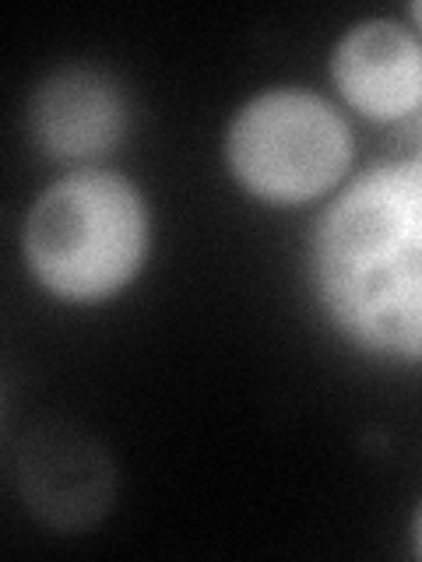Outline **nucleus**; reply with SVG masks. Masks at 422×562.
<instances>
[{
    "mask_svg": "<svg viewBox=\"0 0 422 562\" xmlns=\"http://www.w3.org/2000/svg\"><path fill=\"white\" fill-rule=\"evenodd\" d=\"M412 544H415V555L422 559V506H419V514L412 520Z\"/></svg>",
    "mask_w": 422,
    "mask_h": 562,
    "instance_id": "nucleus-6",
    "label": "nucleus"
},
{
    "mask_svg": "<svg viewBox=\"0 0 422 562\" xmlns=\"http://www.w3.org/2000/svg\"><path fill=\"white\" fill-rule=\"evenodd\" d=\"M409 11H412V18H415V25L422 29V0H415V4H412Z\"/></svg>",
    "mask_w": 422,
    "mask_h": 562,
    "instance_id": "nucleus-7",
    "label": "nucleus"
},
{
    "mask_svg": "<svg viewBox=\"0 0 422 562\" xmlns=\"http://www.w3.org/2000/svg\"><path fill=\"white\" fill-rule=\"evenodd\" d=\"M331 78L342 99L374 123L422 113V43L387 18L352 25L331 53Z\"/></svg>",
    "mask_w": 422,
    "mask_h": 562,
    "instance_id": "nucleus-4",
    "label": "nucleus"
},
{
    "mask_svg": "<svg viewBox=\"0 0 422 562\" xmlns=\"http://www.w3.org/2000/svg\"><path fill=\"white\" fill-rule=\"evenodd\" d=\"M310 278L345 341L422 362V158L369 166L321 211Z\"/></svg>",
    "mask_w": 422,
    "mask_h": 562,
    "instance_id": "nucleus-1",
    "label": "nucleus"
},
{
    "mask_svg": "<svg viewBox=\"0 0 422 562\" xmlns=\"http://www.w3.org/2000/svg\"><path fill=\"white\" fill-rule=\"evenodd\" d=\"M152 218L141 190L110 169H75L49 183L22 228L32 278L64 303H102L145 268Z\"/></svg>",
    "mask_w": 422,
    "mask_h": 562,
    "instance_id": "nucleus-2",
    "label": "nucleus"
},
{
    "mask_svg": "<svg viewBox=\"0 0 422 562\" xmlns=\"http://www.w3.org/2000/svg\"><path fill=\"white\" fill-rule=\"evenodd\" d=\"M356 140L345 116L307 88L260 92L229 123L225 162L251 198L296 207L324 198L352 166Z\"/></svg>",
    "mask_w": 422,
    "mask_h": 562,
    "instance_id": "nucleus-3",
    "label": "nucleus"
},
{
    "mask_svg": "<svg viewBox=\"0 0 422 562\" xmlns=\"http://www.w3.org/2000/svg\"><path fill=\"white\" fill-rule=\"evenodd\" d=\"M127 105L116 81L92 67H64L35 88L29 127L35 145L60 162L99 158L123 137Z\"/></svg>",
    "mask_w": 422,
    "mask_h": 562,
    "instance_id": "nucleus-5",
    "label": "nucleus"
}]
</instances>
